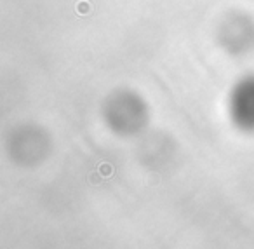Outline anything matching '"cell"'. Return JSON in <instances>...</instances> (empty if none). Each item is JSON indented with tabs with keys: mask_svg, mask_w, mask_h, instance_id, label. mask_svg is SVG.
Segmentation results:
<instances>
[{
	"mask_svg": "<svg viewBox=\"0 0 254 249\" xmlns=\"http://www.w3.org/2000/svg\"><path fill=\"white\" fill-rule=\"evenodd\" d=\"M230 115L246 131H254V75L240 79L230 94Z\"/></svg>",
	"mask_w": 254,
	"mask_h": 249,
	"instance_id": "6da1fadb",
	"label": "cell"
},
{
	"mask_svg": "<svg viewBox=\"0 0 254 249\" xmlns=\"http://www.w3.org/2000/svg\"><path fill=\"white\" fill-rule=\"evenodd\" d=\"M110 124L119 127L120 131H131L139 126V120L143 119L141 101L131 99V96H120L119 99H113L110 103L108 113Z\"/></svg>",
	"mask_w": 254,
	"mask_h": 249,
	"instance_id": "7a4b0ae2",
	"label": "cell"
}]
</instances>
